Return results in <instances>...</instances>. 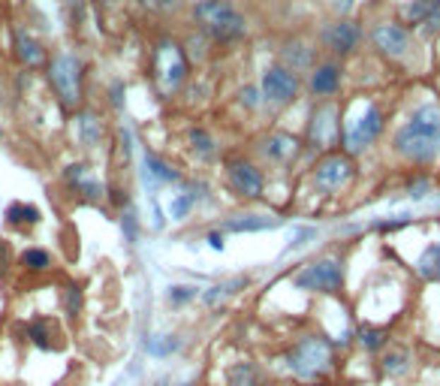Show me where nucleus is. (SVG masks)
I'll list each match as a JSON object with an SVG mask.
<instances>
[{"mask_svg":"<svg viewBox=\"0 0 440 386\" xmlns=\"http://www.w3.org/2000/svg\"><path fill=\"white\" fill-rule=\"evenodd\" d=\"M395 151L413 163H428L440 154V109L420 106L395 133Z\"/></svg>","mask_w":440,"mask_h":386,"instance_id":"f257e3e1","label":"nucleus"},{"mask_svg":"<svg viewBox=\"0 0 440 386\" xmlns=\"http://www.w3.org/2000/svg\"><path fill=\"white\" fill-rule=\"evenodd\" d=\"M194 16L199 21V28L214 40H235L244 33V16L235 9L230 0H202L196 4Z\"/></svg>","mask_w":440,"mask_h":386,"instance_id":"f03ea898","label":"nucleus"},{"mask_svg":"<svg viewBox=\"0 0 440 386\" xmlns=\"http://www.w3.org/2000/svg\"><path fill=\"white\" fill-rule=\"evenodd\" d=\"M332 365V347L320 335H304L290 353V368L299 378H320Z\"/></svg>","mask_w":440,"mask_h":386,"instance_id":"7ed1b4c3","label":"nucleus"},{"mask_svg":"<svg viewBox=\"0 0 440 386\" xmlns=\"http://www.w3.org/2000/svg\"><path fill=\"white\" fill-rule=\"evenodd\" d=\"M341 283H344V266L332 257L308 263L296 275V287L308 293H335V290H341Z\"/></svg>","mask_w":440,"mask_h":386,"instance_id":"20e7f679","label":"nucleus"},{"mask_svg":"<svg viewBox=\"0 0 440 386\" xmlns=\"http://www.w3.org/2000/svg\"><path fill=\"white\" fill-rule=\"evenodd\" d=\"M154 70H157V85H160L163 94H172V90H178V85H182L184 76H187V58H184L182 45L160 42L157 58H154Z\"/></svg>","mask_w":440,"mask_h":386,"instance_id":"39448f33","label":"nucleus"},{"mask_svg":"<svg viewBox=\"0 0 440 386\" xmlns=\"http://www.w3.org/2000/svg\"><path fill=\"white\" fill-rule=\"evenodd\" d=\"M82 66H78V58L73 54H58L52 61V85L58 90V97L64 100V106H76L82 100Z\"/></svg>","mask_w":440,"mask_h":386,"instance_id":"423d86ee","label":"nucleus"},{"mask_svg":"<svg viewBox=\"0 0 440 386\" xmlns=\"http://www.w3.org/2000/svg\"><path fill=\"white\" fill-rule=\"evenodd\" d=\"M380 130H383V115H380V109H377V106H368V109H365V115L347 130V139H344L347 154L365 151L368 145L380 136Z\"/></svg>","mask_w":440,"mask_h":386,"instance_id":"0eeeda50","label":"nucleus"},{"mask_svg":"<svg viewBox=\"0 0 440 386\" xmlns=\"http://www.w3.org/2000/svg\"><path fill=\"white\" fill-rule=\"evenodd\" d=\"M353 178V163L344 154H332L314 169V181H317L320 190H341L347 181Z\"/></svg>","mask_w":440,"mask_h":386,"instance_id":"6e6552de","label":"nucleus"},{"mask_svg":"<svg viewBox=\"0 0 440 386\" xmlns=\"http://www.w3.org/2000/svg\"><path fill=\"white\" fill-rule=\"evenodd\" d=\"M299 90V78L287 66H272V70L263 73V94L272 100V103H290Z\"/></svg>","mask_w":440,"mask_h":386,"instance_id":"1a4fd4ad","label":"nucleus"},{"mask_svg":"<svg viewBox=\"0 0 440 386\" xmlns=\"http://www.w3.org/2000/svg\"><path fill=\"white\" fill-rule=\"evenodd\" d=\"M227 175H230V185L235 193H242L247 199H256L259 193H263V175H259V169L247 160H232L227 166Z\"/></svg>","mask_w":440,"mask_h":386,"instance_id":"9d476101","label":"nucleus"},{"mask_svg":"<svg viewBox=\"0 0 440 386\" xmlns=\"http://www.w3.org/2000/svg\"><path fill=\"white\" fill-rule=\"evenodd\" d=\"M371 40H374V45L386 58H404L410 52V33L398 25H377Z\"/></svg>","mask_w":440,"mask_h":386,"instance_id":"9b49d317","label":"nucleus"},{"mask_svg":"<svg viewBox=\"0 0 440 386\" xmlns=\"http://www.w3.org/2000/svg\"><path fill=\"white\" fill-rule=\"evenodd\" d=\"M338 109L335 106H320L317 115H314V124H311V142L317 148H329V145L338 139Z\"/></svg>","mask_w":440,"mask_h":386,"instance_id":"f8f14e48","label":"nucleus"},{"mask_svg":"<svg viewBox=\"0 0 440 386\" xmlns=\"http://www.w3.org/2000/svg\"><path fill=\"white\" fill-rule=\"evenodd\" d=\"M323 42H326V49H332L338 54H347V52H353L356 49V42H359V28L353 25V21H335V25H329L323 30Z\"/></svg>","mask_w":440,"mask_h":386,"instance_id":"ddd939ff","label":"nucleus"},{"mask_svg":"<svg viewBox=\"0 0 440 386\" xmlns=\"http://www.w3.org/2000/svg\"><path fill=\"white\" fill-rule=\"evenodd\" d=\"M338 85H341V70H338L335 64H323L311 76V90H314V94H320V97L335 94Z\"/></svg>","mask_w":440,"mask_h":386,"instance_id":"4468645a","label":"nucleus"},{"mask_svg":"<svg viewBox=\"0 0 440 386\" xmlns=\"http://www.w3.org/2000/svg\"><path fill=\"white\" fill-rule=\"evenodd\" d=\"M280 221L278 218H266V214H235L227 221V230L232 233H259V230H275Z\"/></svg>","mask_w":440,"mask_h":386,"instance_id":"2eb2a0df","label":"nucleus"},{"mask_svg":"<svg viewBox=\"0 0 440 386\" xmlns=\"http://www.w3.org/2000/svg\"><path fill=\"white\" fill-rule=\"evenodd\" d=\"M296 139H292L290 133H272L266 139V145H263V151L272 157V160H290L292 154H296Z\"/></svg>","mask_w":440,"mask_h":386,"instance_id":"dca6fc26","label":"nucleus"},{"mask_svg":"<svg viewBox=\"0 0 440 386\" xmlns=\"http://www.w3.org/2000/svg\"><path fill=\"white\" fill-rule=\"evenodd\" d=\"M16 49H18V58L25 61L28 66H37V64H42V58H46V54H42V49H40V42L33 40V37H28L25 30H21L18 37H16Z\"/></svg>","mask_w":440,"mask_h":386,"instance_id":"f3484780","label":"nucleus"},{"mask_svg":"<svg viewBox=\"0 0 440 386\" xmlns=\"http://www.w3.org/2000/svg\"><path fill=\"white\" fill-rule=\"evenodd\" d=\"M416 271H420L422 278H437L440 275V242L437 245H428L425 251H422V257L416 259Z\"/></svg>","mask_w":440,"mask_h":386,"instance_id":"a211bd4d","label":"nucleus"},{"mask_svg":"<svg viewBox=\"0 0 440 386\" xmlns=\"http://www.w3.org/2000/svg\"><path fill=\"white\" fill-rule=\"evenodd\" d=\"M440 9V0H413V4L404 6V18L420 25V21H428Z\"/></svg>","mask_w":440,"mask_h":386,"instance_id":"6ab92c4d","label":"nucleus"},{"mask_svg":"<svg viewBox=\"0 0 440 386\" xmlns=\"http://www.w3.org/2000/svg\"><path fill=\"white\" fill-rule=\"evenodd\" d=\"M244 283H247V278H232L227 283H214V287L206 293V305H211V308H214V305L223 302L227 296H232V293L239 290V287H244Z\"/></svg>","mask_w":440,"mask_h":386,"instance_id":"aec40b11","label":"nucleus"},{"mask_svg":"<svg viewBox=\"0 0 440 386\" xmlns=\"http://www.w3.org/2000/svg\"><path fill=\"white\" fill-rule=\"evenodd\" d=\"M66 178H70V185H76L78 190H85V197H100V187L94 185L91 178H88V169L85 166H70L66 169Z\"/></svg>","mask_w":440,"mask_h":386,"instance_id":"412c9836","label":"nucleus"},{"mask_svg":"<svg viewBox=\"0 0 440 386\" xmlns=\"http://www.w3.org/2000/svg\"><path fill=\"white\" fill-rule=\"evenodd\" d=\"M6 221L9 223H37L40 221V211L33 206H21V202H13L6 209Z\"/></svg>","mask_w":440,"mask_h":386,"instance_id":"4be33fe9","label":"nucleus"},{"mask_svg":"<svg viewBox=\"0 0 440 386\" xmlns=\"http://www.w3.org/2000/svg\"><path fill=\"white\" fill-rule=\"evenodd\" d=\"M178 347H182V341H178V335H160V338H154V341L148 344V353L163 359V356H172Z\"/></svg>","mask_w":440,"mask_h":386,"instance_id":"5701e85b","label":"nucleus"},{"mask_svg":"<svg viewBox=\"0 0 440 386\" xmlns=\"http://www.w3.org/2000/svg\"><path fill=\"white\" fill-rule=\"evenodd\" d=\"M145 169H148V175H154L157 181H175L178 178L175 169H169L160 157H154V154H145Z\"/></svg>","mask_w":440,"mask_h":386,"instance_id":"b1692460","label":"nucleus"},{"mask_svg":"<svg viewBox=\"0 0 440 386\" xmlns=\"http://www.w3.org/2000/svg\"><path fill=\"white\" fill-rule=\"evenodd\" d=\"M284 61L292 64V70H302V66L311 64V52L304 49L302 42H290L287 49H284Z\"/></svg>","mask_w":440,"mask_h":386,"instance_id":"393cba45","label":"nucleus"},{"mask_svg":"<svg viewBox=\"0 0 440 386\" xmlns=\"http://www.w3.org/2000/svg\"><path fill=\"white\" fill-rule=\"evenodd\" d=\"M21 263H25L30 271H42V269L52 266V257L46 251H40V247H30V251L21 254Z\"/></svg>","mask_w":440,"mask_h":386,"instance_id":"a878e982","label":"nucleus"},{"mask_svg":"<svg viewBox=\"0 0 440 386\" xmlns=\"http://www.w3.org/2000/svg\"><path fill=\"white\" fill-rule=\"evenodd\" d=\"M408 362H410L408 350H389V353L383 356V368H386L389 374H401L404 368H408Z\"/></svg>","mask_w":440,"mask_h":386,"instance_id":"bb28decb","label":"nucleus"},{"mask_svg":"<svg viewBox=\"0 0 440 386\" xmlns=\"http://www.w3.org/2000/svg\"><path fill=\"white\" fill-rule=\"evenodd\" d=\"M190 209H194V197H190V193H182V197H175L172 199V221H184L187 214H190Z\"/></svg>","mask_w":440,"mask_h":386,"instance_id":"cd10ccee","label":"nucleus"},{"mask_svg":"<svg viewBox=\"0 0 440 386\" xmlns=\"http://www.w3.org/2000/svg\"><path fill=\"white\" fill-rule=\"evenodd\" d=\"M190 142H194V148L202 157H211L214 154V142H211V136L206 130H194V133H190Z\"/></svg>","mask_w":440,"mask_h":386,"instance_id":"c85d7f7f","label":"nucleus"},{"mask_svg":"<svg viewBox=\"0 0 440 386\" xmlns=\"http://www.w3.org/2000/svg\"><path fill=\"white\" fill-rule=\"evenodd\" d=\"M359 341H362L368 350H377V347H383V341H386V335H383L380 329H362V332H359Z\"/></svg>","mask_w":440,"mask_h":386,"instance_id":"c756f323","label":"nucleus"},{"mask_svg":"<svg viewBox=\"0 0 440 386\" xmlns=\"http://www.w3.org/2000/svg\"><path fill=\"white\" fill-rule=\"evenodd\" d=\"M82 139H85L88 145H97V139H100V130H97V121H94V115H82Z\"/></svg>","mask_w":440,"mask_h":386,"instance_id":"7c9ffc66","label":"nucleus"},{"mask_svg":"<svg viewBox=\"0 0 440 386\" xmlns=\"http://www.w3.org/2000/svg\"><path fill=\"white\" fill-rule=\"evenodd\" d=\"M194 296H196V287H172V290H169V302H172V305L190 302Z\"/></svg>","mask_w":440,"mask_h":386,"instance_id":"2f4dec72","label":"nucleus"},{"mask_svg":"<svg viewBox=\"0 0 440 386\" xmlns=\"http://www.w3.org/2000/svg\"><path fill=\"white\" fill-rule=\"evenodd\" d=\"M232 383L235 386H251L254 383V368L251 365H239L232 371Z\"/></svg>","mask_w":440,"mask_h":386,"instance_id":"473e14b6","label":"nucleus"},{"mask_svg":"<svg viewBox=\"0 0 440 386\" xmlns=\"http://www.w3.org/2000/svg\"><path fill=\"white\" fill-rule=\"evenodd\" d=\"M124 230H127V242H136V223H133V214H124Z\"/></svg>","mask_w":440,"mask_h":386,"instance_id":"72a5a7b5","label":"nucleus"},{"mask_svg":"<svg viewBox=\"0 0 440 386\" xmlns=\"http://www.w3.org/2000/svg\"><path fill=\"white\" fill-rule=\"evenodd\" d=\"M142 4L151 9H169V6H175V0H142Z\"/></svg>","mask_w":440,"mask_h":386,"instance_id":"f704fd0d","label":"nucleus"},{"mask_svg":"<svg viewBox=\"0 0 440 386\" xmlns=\"http://www.w3.org/2000/svg\"><path fill=\"white\" fill-rule=\"evenodd\" d=\"M242 103H247L251 109L256 106V90H254V88H244V90H242Z\"/></svg>","mask_w":440,"mask_h":386,"instance_id":"c9c22d12","label":"nucleus"},{"mask_svg":"<svg viewBox=\"0 0 440 386\" xmlns=\"http://www.w3.org/2000/svg\"><path fill=\"white\" fill-rule=\"evenodd\" d=\"M425 30H428V33H434V30H440V9H437V13H434L432 18H428V21H425Z\"/></svg>","mask_w":440,"mask_h":386,"instance_id":"e433bc0d","label":"nucleus"},{"mask_svg":"<svg viewBox=\"0 0 440 386\" xmlns=\"http://www.w3.org/2000/svg\"><path fill=\"white\" fill-rule=\"evenodd\" d=\"M208 245L214 247V251H223V235L220 233H208Z\"/></svg>","mask_w":440,"mask_h":386,"instance_id":"4c0bfd02","label":"nucleus"},{"mask_svg":"<svg viewBox=\"0 0 440 386\" xmlns=\"http://www.w3.org/2000/svg\"><path fill=\"white\" fill-rule=\"evenodd\" d=\"M350 6H353V0H332V9H335V13H347Z\"/></svg>","mask_w":440,"mask_h":386,"instance_id":"58836bf2","label":"nucleus"},{"mask_svg":"<svg viewBox=\"0 0 440 386\" xmlns=\"http://www.w3.org/2000/svg\"><path fill=\"white\" fill-rule=\"evenodd\" d=\"M425 187H428V185H425V181H416V185L410 187V197H416V199H420V197H425V193H422Z\"/></svg>","mask_w":440,"mask_h":386,"instance_id":"ea45409f","label":"nucleus"},{"mask_svg":"<svg viewBox=\"0 0 440 386\" xmlns=\"http://www.w3.org/2000/svg\"><path fill=\"white\" fill-rule=\"evenodd\" d=\"M157 386H163V383H157Z\"/></svg>","mask_w":440,"mask_h":386,"instance_id":"a19ab883","label":"nucleus"}]
</instances>
